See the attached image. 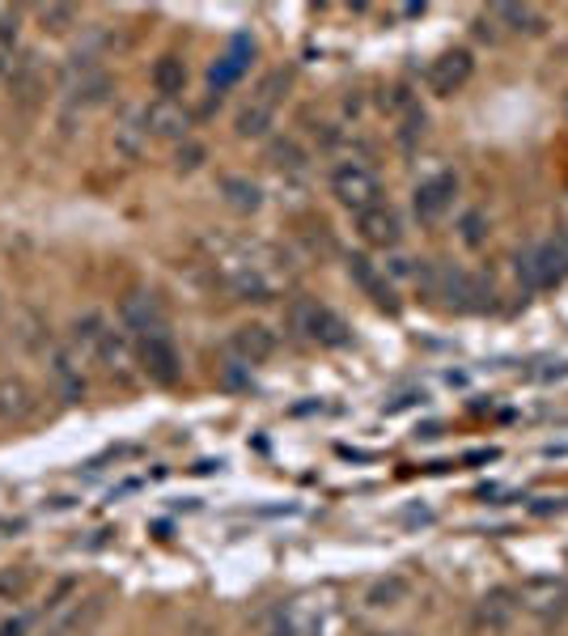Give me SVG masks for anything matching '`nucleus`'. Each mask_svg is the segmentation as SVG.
Wrapping results in <instances>:
<instances>
[{
    "label": "nucleus",
    "mask_w": 568,
    "mask_h": 636,
    "mask_svg": "<svg viewBox=\"0 0 568 636\" xmlns=\"http://www.w3.org/2000/svg\"><path fill=\"white\" fill-rule=\"evenodd\" d=\"M200 158H204V153H200V149L191 144L187 153H179V165H183V170H195V165H200Z\"/></svg>",
    "instance_id": "cd10ccee"
},
{
    "label": "nucleus",
    "mask_w": 568,
    "mask_h": 636,
    "mask_svg": "<svg viewBox=\"0 0 568 636\" xmlns=\"http://www.w3.org/2000/svg\"><path fill=\"white\" fill-rule=\"evenodd\" d=\"M0 636H26V624L22 619H9V624H0Z\"/></svg>",
    "instance_id": "c85d7f7f"
},
{
    "label": "nucleus",
    "mask_w": 568,
    "mask_h": 636,
    "mask_svg": "<svg viewBox=\"0 0 568 636\" xmlns=\"http://www.w3.org/2000/svg\"><path fill=\"white\" fill-rule=\"evenodd\" d=\"M374 636H395V633H374Z\"/></svg>",
    "instance_id": "c756f323"
},
{
    "label": "nucleus",
    "mask_w": 568,
    "mask_h": 636,
    "mask_svg": "<svg viewBox=\"0 0 568 636\" xmlns=\"http://www.w3.org/2000/svg\"><path fill=\"white\" fill-rule=\"evenodd\" d=\"M221 191H225V204L234 212H242V216H251V212L263 209V191L255 188L251 179H225Z\"/></svg>",
    "instance_id": "aec40b11"
},
{
    "label": "nucleus",
    "mask_w": 568,
    "mask_h": 636,
    "mask_svg": "<svg viewBox=\"0 0 568 636\" xmlns=\"http://www.w3.org/2000/svg\"><path fill=\"white\" fill-rule=\"evenodd\" d=\"M348 276L361 284V293H365L378 310L399 314V297H395V289H390V281H386V272H378L365 255H348Z\"/></svg>",
    "instance_id": "ddd939ff"
},
{
    "label": "nucleus",
    "mask_w": 568,
    "mask_h": 636,
    "mask_svg": "<svg viewBox=\"0 0 568 636\" xmlns=\"http://www.w3.org/2000/svg\"><path fill=\"white\" fill-rule=\"evenodd\" d=\"M521 607L539 619H560L568 612V582L565 577H535L518 589Z\"/></svg>",
    "instance_id": "6e6552de"
},
{
    "label": "nucleus",
    "mask_w": 568,
    "mask_h": 636,
    "mask_svg": "<svg viewBox=\"0 0 568 636\" xmlns=\"http://www.w3.org/2000/svg\"><path fill=\"white\" fill-rule=\"evenodd\" d=\"M332 195L348 212L361 216V212H369V209H378L382 204V183L369 165L344 162V165H335L332 170Z\"/></svg>",
    "instance_id": "f03ea898"
},
{
    "label": "nucleus",
    "mask_w": 568,
    "mask_h": 636,
    "mask_svg": "<svg viewBox=\"0 0 568 636\" xmlns=\"http://www.w3.org/2000/svg\"><path fill=\"white\" fill-rule=\"evenodd\" d=\"M521 612V598H518V589H488L484 594V603H479V612H475V619L484 624V628H505L514 615Z\"/></svg>",
    "instance_id": "f3484780"
},
{
    "label": "nucleus",
    "mask_w": 568,
    "mask_h": 636,
    "mask_svg": "<svg viewBox=\"0 0 568 636\" xmlns=\"http://www.w3.org/2000/svg\"><path fill=\"white\" fill-rule=\"evenodd\" d=\"M475 72V60L467 48H454L446 51V55H437L433 64H428V90L437 98H450L454 90H463L467 81H471Z\"/></svg>",
    "instance_id": "1a4fd4ad"
},
{
    "label": "nucleus",
    "mask_w": 568,
    "mask_h": 636,
    "mask_svg": "<svg viewBox=\"0 0 568 636\" xmlns=\"http://www.w3.org/2000/svg\"><path fill=\"white\" fill-rule=\"evenodd\" d=\"M39 18H43V26H51V30H64V26H69L77 13H72L69 4H51V9H43Z\"/></svg>",
    "instance_id": "a878e982"
},
{
    "label": "nucleus",
    "mask_w": 568,
    "mask_h": 636,
    "mask_svg": "<svg viewBox=\"0 0 568 636\" xmlns=\"http://www.w3.org/2000/svg\"><path fill=\"white\" fill-rule=\"evenodd\" d=\"M267 162L276 165V170H302V149H297L293 141H272Z\"/></svg>",
    "instance_id": "5701e85b"
},
{
    "label": "nucleus",
    "mask_w": 568,
    "mask_h": 636,
    "mask_svg": "<svg viewBox=\"0 0 568 636\" xmlns=\"http://www.w3.org/2000/svg\"><path fill=\"white\" fill-rule=\"evenodd\" d=\"M187 128H191V115L183 111L179 98H158V102L144 107V132H153V137H162V141H183Z\"/></svg>",
    "instance_id": "9b49d317"
},
{
    "label": "nucleus",
    "mask_w": 568,
    "mask_h": 636,
    "mask_svg": "<svg viewBox=\"0 0 568 636\" xmlns=\"http://www.w3.org/2000/svg\"><path fill=\"white\" fill-rule=\"evenodd\" d=\"M251 43L246 39H237L234 51L230 55H221L213 64V72H209V81H213V90H225V85H234L237 77H242V69H246V60H251Z\"/></svg>",
    "instance_id": "a211bd4d"
},
{
    "label": "nucleus",
    "mask_w": 568,
    "mask_h": 636,
    "mask_svg": "<svg viewBox=\"0 0 568 636\" xmlns=\"http://www.w3.org/2000/svg\"><path fill=\"white\" fill-rule=\"evenodd\" d=\"M230 353L242 361V365H263L267 356L276 353V331H267L263 323H246L230 335Z\"/></svg>",
    "instance_id": "4468645a"
},
{
    "label": "nucleus",
    "mask_w": 568,
    "mask_h": 636,
    "mask_svg": "<svg viewBox=\"0 0 568 636\" xmlns=\"http://www.w3.org/2000/svg\"><path fill=\"white\" fill-rule=\"evenodd\" d=\"M463 238H467L471 246L484 242V216H479V212H467V216H463Z\"/></svg>",
    "instance_id": "bb28decb"
},
{
    "label": "nucleus",
    "mask_w": 568,
    "mask_h": 636,
    "mask_svg": "<svg viewBox=\"0 0 568 636\" xmlns=\"http://www.w3.org/2000/svg\"><path fill=\"white\" fill-rule=\"evenodd\" d=\"M403 598H407V582H403V577H386V582L369 586V594H365L369 607H395Z\"/></svg>",
    "instance_id": "412c9836"
},
{
    "label": "nucleus",
    "mask_w": 568,
    "mask_h": 636,
    "mask_svg": "<svg viewBox=\"0 0 568 636\" xmlns=\"http://www.w3.org/2000/svg\"><path fill=\"white\" fill-rule=\"evenodd\" d=\"M9 94L13 102L30 111L39 107V98L48 94V69H43V55L39 51H22L13 64H9Z\"/></svg>",
    "instance_id": "423d86ee"
},
{
    "label": "nucleus",
    "mask_w": 568,
    "mask_h": 636,
    "mask_svg": "<svg viewBox=\"0 0 568 636\" xmlns=\"http://www.w3.org/2000/svg\"><path fill=\"white\" fill-rule=\"evenodd\" d=\"M136 356H141V370L149 374V382H158V386H174L179 382V349H174L170 331L136 335Z\"/></svg>",
    "instance_id": "20e7f679"
},
{
    "label": "nucleus",
    "mask_w": 568,
    "mask_h": 636,
    "mask_svg": "<svg viewBox=\"0 0 568 636\" xmlns=\"http://www.w3.org/2000/svg\"><path fill=\"white\" fill-rule=\"evenodd\" d=\"M288 327L310 344H318V349H344L348 344V323L332 306H318L310 297H297L288 306Z\"/></svg>",
    "instance_id": "f257e3e1"
},
{
    "label": "nucleus",
    "mask_w": 568,
    "mask_h": 636,
    "mask_svg": "<svg viewBox=\"0 0 568 636\" xmlns=\"http://www.w3.org/2000/svg\"><path fill=\"white\" fill-rule=\"evenodd\" d=\"M153 85H158V94L162 98L183 94V85H187V64H183L179 55H162V60L153 64Z\"/></svg>",
    "instance_id": "6ab92c4d"
},
{
    "label": "nucleus",
    "mask_w": 568,
    "mask_h": 636,
    "mask_svg": "<svg viewBox=\"0 0 568 636\" xmlns=\"http://www.w3.org/2000/svg\"><path fill=\"white\" fill-rule=\"evenodd\" d=\"M518 272H526V281L535 284V289H551V284L565 281L568 272V255L560 242H539V246H530L526 255L518 260Z\"/></svg>",
    "instance_id": "0eeeda50"
},
{
    "label": "nucleus",
    "mask_w": 568,
    "mask_h": 636,
    "mask_svg": "<svg viewBox=\"0 0 568 636\" xmlns=\"http://www.w3.org/2000/svg\"><path fill=\"white\" fill-rule=\"evenodd\" d=\"M119 319H123V327L132 331V335H149V331H166V310L158 302V293H128L123 297V306H119Z\"/></svg>",
    "instance_id": "9d476101"
},
{
    "label": "nucleus",
    "mask_w": 568,
    "mask_h": 636,
    "mask_svg": "<svg viewBox=\"0 0 568 636\" xmlns=\"http://www.w3.org/2000/svg\"><path fill=\"white\" fill-rule=\"evenodd\" d=\"M433 289H437V297H446V306H454V310L493 306V284H484L479 276H467V272H458V267H442Z\"/></svg>",
    "instance_id": "39448f33"
},
{
    "label": "nucleus",
    "mask_w": 568,
    "mask_h": 636,
    "mask_svg": "<svg viewBox=\"0 0 568 636\" xmlns=\"http://www.w3.org/2000/svg\"><path fill=\"white\" fill-rule=\"evenodd\" d=\"M26 586H30V573H26V568H18V573H0V594H4V598H18Z\"/></svg>",
    "instance_id": "393cba45"
},
{
    "label": "nucleus",
    "mask_w": 568,
    "mask_h": 636,
    "mask_svg": "<svg viewBox=\"0 0 568 636\" xmlns=\"http://www.w3.org/2000/svg\"><path fill=\"white\" fill-rule=\"evenodd\" d=\"M288 90V72H267L260 85H255V94H251V102L237 111L234 128L237 137H263L267 128H272V115H276V107H281V94Z\"/></svg>",
    "instance_id": "7ed1b4c3"
},
{
    "label": "nucleus",
    "mask_w": 568,
    "mask_h": 636,
    "mask_svg": "<svg viewBox=\"0 0 568 636\" xmlns=\"http://www.w3.org/2000/svg\"><path fill=\"white\" fill-rule=\"evenodd\" d=\"M356 230H361V238H365V242H369V246H395V242H399V216H395V212L390 209H369V212H361V216H356Z\"/></svg>",
    "instance_id": "dca6fc26"
},
{
    "label": "nucleus",
    "mask_w": 568,
    "mask_h": 636,
    "mask_svg": "<svg viewBox=\"0 0 568 636\" xmlns=\"http://www.w3.org/2000/svg\"><path fill=\"white\" fill-rule=\"evenodd\" d=\"M454 195H458V183H454V174H437V179H428L416 188V216L420 221H437V216H446L454 204Z\"/></svg>",
    "instance_id": "2eb2a0df"
},
{
    "label": "nucleus",
    "mask_w": 568,
    "mask_h": 636,
    "mask_svg": "<svg viewBox=\"0 0 568 636\" xmlns=\"http://www.w3.org/2000/svg\"><path fill=\"white\" fill-rule=\"evenodd\" d=\"M39 412V391L18 374L0 377V421L4 424H26Z\"/></svg>",
    "instance_id": "f8f14e48"
},
{
    "label": "nucleus",
    "mask_w": 568,
    "mask_h": 636,
    "mask_svg": "<svg viewBox=\"0 0 568 636\" xmlns=\"http://www.w3.org/2000/svg\"><path fill=\"white\" fill-rule=\"evenodd\" d=\"M13 48H18V22L0 18V72H9V64H13Z\"/></svg>",
    "instance_id": "b1692460"
},
{
    "label": "nucleus",
    "mask_w": 568,
    "mask_h": 636,
    "mask_svg": "<svg viewBox=\"0 0 568 636\" xmlns=\"http://www.w3.org/2000/svg\"><path fill=\"white\" fill-rule=\"evenodd\" d=\"M497 18H505V22H514V26H518V30H530V34H535V30H544V18H539V13L530 9V4H500Z\"/></svg>",
    "instance_id": "4be33fe9"
}]
</instances>
